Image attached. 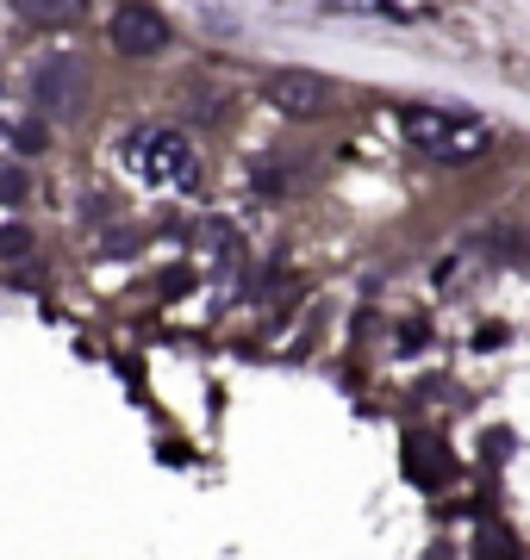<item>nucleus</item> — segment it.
Segmentation results:
<instances>
[{
    "label": "nucleus",
    "mask_w": 530,
    "mask_h": 560,
    "mask_svg": "<svg viewBox=\"0 0 530 560\" xmlns=\"http://www.w3.org/2000/svg\"><path fill=\"white\" fill-rule=\"evenodd\" d=\"M119 162L143 187H194L200 180V156H194V143L175 131V125H138V131H125L119 143Z\"/></svg>",
    "instance_id": "obj_1"
},
{
    "label": "nucleus",
    "mask_w": 530,
    "mask_h": 560,
    "mask_svg": "<svg viewBox=\"0 0 530 560\" xmlns=\"http://www.w3.org/2000/svg\"><path fill=\"white\" fill-rule=\"evenodd\" d=\"M25 249H32L25 231H0V256H25Z\"/></svg>",
    "instance_id": "obj_8"
},
{
    "label": "nucleus",
    "mask_w": 530,
    "mask_h": 560,
    "mask_svg": "<svg viewBox=\"0 0 530 560\" xmlns=\"http://www.w3.org/2000/svg\"><path fill=\"white\" fill-rule=\"evenodd\" d=\"M268 101H275V113H287V119H325V113H337V81L331 75H312V69H281V75H268Z\"/></svg>",
    "instance_id": "obj_3"
},
{
    "label": "nucleus",
    "mask_w": 530,
    "mask_h": 560,
    "mask_svg": "<svg viewBox=\"0 0 530 560\" xmlns=\"http://www.w3.org/2000/svg\"><path fill=\"white\" fill-rule=\"evenodd\" d=\"M106 38H113L119 57H163L169 50V20L150 7V0H125L119 13H113V25H106Z\"/></svg>",
    "instance_id": "obj_5"
},
{
    "label": "nucleus",
    "mask_w": 530,
    "mask_h": 560,
    "mask_svg": "<svg viewBox=\"0 0 530 560\" xmlns=\"http://www.w3.org/2000/svg\"><path fill=\"white\" fill-rule=\"evenodd\" d=\"M25 194V175L20 168H7V175H0V200H20Z\"/></svg>",
    "instance_id": "obj_9"
},
{
    "label": "nucleus",
    "mask_w": 530,
    "mask_h": 560,
    "mask_svg": "<svg viewBox=\"0 0 530 560\" xmlns=\"http://www.w3.org/2000/svg\"><path fill=\"white\" fill-rule=\"evenodd\" d=\"M400 131H406V143L430 162H474L487 150V125L462 119V113H437V106H406V113H400Z\"/></svg>",
    "instance_id": "obj_2"
},
{
    "label": "nucleus",
    "mask_w": 530,
    "mask_h": 560,
    "mask_svg": "<svg viewBox=\"0 0 530 560\" xmlns=\"http://www.w3.org/2000/svg\"><path fill=\"white\" fill-rule=\"evenodd\" d=\"M13 7H20L32 25H62V20L82 13V0H13Z\"/></svg>",
    "instance_id": "obj_7"
},
{
    "label": "nucleus",
    "mask_w": 530,
    "mask_h": 560,
    "mask_svg": "<svg viewBox=\"0 0 530 560\" xmlns=\"http://www.w3.org/2000/svg\"><path fill=\"white\" fill-rule=\"evenodd\" d=\"M325 13H356V20H388V25L406 20L400 0H325Z\"/></svg>",
    "instance_id": "obj_6"
},
{
    "label": "nucleus",
    "mask_w": 530,
    "mask_h": 560,
    "mask_svg": "<svg viewBox=\"0 0 530 560\" xmlns=\"http://www.w3.org/2000/svg\"><path fill=\"white\" fill-rule=\"evenodd\" d=\"M82 62L69 57V50H50V57L32 69V101H38V113H50V119H69L76 106H82Z\"/></svg>",
    "instance_id": "obj_4"
}]
</instances>
